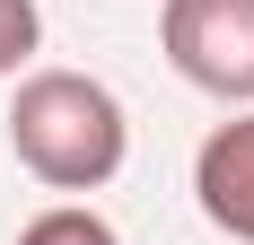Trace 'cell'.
Wrapping results in <instances>:
<instances>
[{
    "label": "cell",
    "instance_id": "obj_1",
    "mask_svg": "<svg viewBox=\"0 0 254 245\" xmlns=\"http://www.w3.org/2000/svg\"><path fill=\"white\" fill-rule=\"evenodd\" d=\"M9 149L53 193H97L123 175V149H131L123 97L88 70H35L18 79V105H9Z\"/></svg>",
    "mask_w": 254,
    "mask_h": 245
},
{
    "label": "cell",
    "instance_id": "obj_2",
    "mask_svg": "<svg viewBox=\"0 0 254 245\" xmlns=\"http://www.w3.org/2000/svg\"><path fill=\"white\" fill-rule=\"evenodd\" d=\"M158 44L202 97H254V0H167Z\"/></svg>",
    "mask_w": 254,
    "mask_h": 245
},
{
    "label": "cell",
    "instance_id": "obj_3",
    "mask_svg": "<svg viewBox=\"0 0 254 245\" xmlns=\"http://www.w3.org/2000/svg\"><path fill=\"white\" fill-rule=\"evenodd\" d=\"M193 201H202V219L219 228V237L254 245V114L219 122L202 140V158H193Z\"/></svg>",
    "mask_w": 254,
    "mask_h": 245
},
{
    "label": "cell",
    "instance_id": "obj_4",
    "mask_svg": "<svg viewBox=\"0 0 254 245\" xmlns=\"http://www.w3.org/2000/svg\"><path fill=\"white\" fill-rule=\"evenodd\" d=\"M18 245H123V237H114V228H105L97 210L62 201V210H35V219L18 228Z\"/></svg>",
    "mask_w": 254,
    "mask_h": 245
},
{
    "label": "cell",
    "instance_id": "obj_5",
    "mask_svg": "<svg viewBox=\"0 0 254 245\" xmlns=\"http://www.w3.org/2000/svg\"><path fill=\"white\" fill-rule=\"evenodd\" d=\"M35 35H44V18H35V0H0V79L18 70L26 53H35Z\"/></svg>",
    "mask_w": 254,
    "mask_h": 245
}]
</instances>
